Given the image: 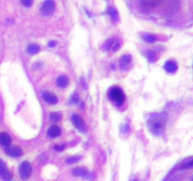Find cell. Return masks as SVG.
<instances>
[{
  "label": "cell",
  "mask_w": 193,
  "mask_h": 181,
  "mask_svg": "<svg viewBox=\"0 0 193 181\" xmlns=\"http://www.w3.org/2000/svg\"><path fill=\"white\" fill-rule=\"evenodd\" d=\"M167 120V116L164 113L154 114L149 120L150 129L155 134H159L165 128V124Z\"/></svg>",
  "instance_id": "1"
},
{
  "label": "cell",
  "mask_w": 193,
  "mask_h": 181,
  "mask_svg": "<svg viewBox=\"0 0 193 181\" xmlns=\"http://www.w3.org/2000/svg\"><path fill=\"white\" fill-rule=\"evenodd\" d=\"M109 98L115 102L117 106H121L125 100V95L121 88L113 87L109 90Z\"/></svg>",
  "instance_id": "2"
},
{
  "label": "cell",
  "mask_w": 193,
  "mask_h": 181,
  "mask_svg": "<svg viewBox=\"0 0 193 181\" xmlns=\"http://www.w3.org/2000/svg\"><path fill=\"white\" fill-rule=\"evenodd\" d=\"M55 8L56 4L54 0H45L41 7V13L45 17L51 16L55 11Z\"/></svg>",
  "instance_id": "3"
},
{
  "label": "cell",
  "mask_w": 193,
  "mask_h": 181,
  "mask_svg": "<svg viewBox=\"0 0 193 181\" xmlns=\"http://www.w3.org/2000/svg\"><path fill=\"white\" fill-rule=\"evenodd\" d=\"M32 173V166L28 161H23L19 168V176L21 179L27 180Z\"/></svg>",
  "instance_id": "4"
},
{
  "label": "cell",
  "mask_w": 193,
  "mask_h": 181,
  "mask_svg": "<svg viewBox=\"0 0 193 181\" xmlns=\"http://www.w3.org/2000/svg\"><path fill=\"white\" fill-rule=\"evenodd\" d=\"M0 178L4 181H11L12 173L7 167L6 163L0 158Z\"/></svg>",
  "instance_id": "5"
},
{
  "label": "cell",
  "mask_w": 193,
  "mask_h": 181,
  "mask_svg": "<svg viewBox=\"0 0 193 181\" xmlns=\"http://www.w3.org/2000/svg\"><path fill=\"white\" fill-rule=\"evenodd\" d=\"M71 119H72V122L75 124V127L79 131H81V132L87 131V126H86L85 122L83 121V119L80 116H78L77 114H73L72 117H71Z\"/></svg>",
  "instance_id": "6"
},
{
  "label": "cell",
  "mask_w": 193,
  "mask_h": 181,
  "mask_svg": "<svg viewBox=\"0 0 193 181\" xmlns=\"http://www.w3.org/2000/svg\"><path fill=\"white\" fill-rule=\"evenodd\" d=\"M41 96H42V98H44V100L46 103L50 104V105H55V104H57L59 101L58 96L50 92H44L41 94Z\"/></svg>",
  "instance_id": "7"
},
{
  "label": "cell",
  "mask_w": 193,
  "mask_h": 181,
  "mask_svg": "<svg viewBox=\"0 0 193 181\" xmlns=\"http://www.w3.org/2000/svg\"><path fill=\"white\" fill-rule=\"evenodd\" d=\"M163 2V0H140V6L145 9H153L159 6Z\"/></svg>",
  "instance_id": "8"
},
{
  "label": "cell",
  "mask_w": 193,
  "mask_h": 181,
  "mask_svg": "<svg viewBox=\"0 0 193 181\" xmlns=\"http://www.w3.org/2000/svg\"><path fill=\"white\" fill-rule=\"evenodd\" d=\"M6 154L12 158H18L20 156H22L23 152H22V149L18 147V146H9V147H7L6 149Z\"/></svg>",
  "instance_id": "9"
},
{
  "label": "cell",
  "mask_w": 193,
  "mask_h": 181,
  "mask_svg": "<svg viewBox=\"0 0 193 181\" xmlns=\"http://www.w3.org/2000/svg\"><path fill=\"white\" fill-rule=\"evenodd\" d=\"M11 136L6 133V132H1L0 133V144L4 147H9L11 146Z\"/></svg>",
  "instance_id": "10"
},
{
  "label": "cell",
  "mask_w": 193,
  "mask_h": 181,
  "mask_svg": "<svg viewBox=\"0 0 193 181\" xmlns=\"http://www.w3.org/2000/svg\"><path fill=\"white\" fill-rule=\"evenodd\" d=\"M164 69H165L168 73L173 74L177 71L178 66H177V63L174 60H168L166 63L164 64Z\"/></svg>",
  "instance_id": "11"
},
{
  "label": "cell",
  "mask_w": 193,
  "mask_h": 181,
  "mask_svg": "<svg viewBox=\"0 0 193 181\" xmlns=\"http://www.w3.org/2000/svg\"><path fill=\"white\" fill-rule=\"evenodd\" d=\"M61 134V129L58 126H52L50 127L47 130V135L50 138H57Z\"/></svg>",
  "instance_id": "12"
},
{
  "label": "cell",
  "mask_w": 193,
  "mask_h": 181,
  "mask_svg": "<svg viewBox=\"0 0 193 181\" xmlns=\"http://www.w3.org/2000/svg\"><path fill=\"white\" fill-rule=\"evenodd\" d=\"M57 85L60 88H66L69 85V78L68 76L65 75H60L58 79H57Z\"/></svg>",
  "instance_id": "13"
},
{
  "label": "cell",
  "mask_w": 193,
  "mask_h": 181,
  "mask_svg": "<svg viewBox=\"0 0 193 181\" xmlns=\"http://www.w3.org/2000/svg\"><path fill=\"white\" fill-rule=\"evenodd\" d=\"M73 175L76 176H89V172L86 168H83V167H77V168H75L73 170Z\"/></svg>",
  "instance_id": "14"
},
{
  "label": "cell",
  "mask_w": 193,
  "mask_h": 181,
  "mask_svg": "<svg viewBox=\"0 0 193 181\" xmlns=\"http://www.w3.org/2000/svg\"><path fill=\"white\" fill-rule=\"evenodd\" d=\"M131 56L130 55H124L123 57L121 58V61H120V64L121 68H126L128 65L131 63Z\"/></svg>",
  "instance_id": "15"
},
{
  "label": "cell",
  "mask_w": 193,
  "mask_h": 181,
  "mask_svg": "<svg viewBox=\"0 0 193 181\" xmlns=\"http://www.w3.org/2000/svg\"><path fill=\"white\" fill-rule=\"evenodd\" d=\"M40 50H41V47L37 44H30L29 45L27 46V52H28V54H30V55L37 54V53L40 52Z\"/></svg>",
  "instance_id": "16"
},
{
  "label": "cell",
  "mask_w": 193,
  "mask_h": 181,
  "mask_svg": "<svg viewBox=\"0 0 193 181\" xmlns=\"http://www.w3.org/2000/svg\"><path fill=\"white\" fill-rule=\"evenodd\" d=\"M108 11H109V16L112 18L113 21H117L118 20V11H116V9H114L112 8V7H109V8L108 9Z\"/></svg>",
  "instance_id": "17"
},
{
  "label": "cell",
  "mask_w": 193,
  "mask_h": 181,
  "mask_svg": "<svg viewBox=\"0 0 193 181\" xmlns=\"http://www.w3.org/2000/svg\"><path fill=\"white\" fill-rule=\"evenodd\" d=\"M142 39L147 41V43H154V41H156V36L154 35V34H143Z\"/></svg>",
  "instance_id": "18"
},
{
  "label": "cell",
  "mask_w": 193,
  "mask_h": 181,
  "mask_svg": "<svg viewBox=\"0 0 193 181\" xmlns=\"http://www.w3.org/2000/svg\"><path fill=\"white\" fill-rule=\"evenodd\" d=\"M146 56H147V59L152 62L156 61V60H157V55L154 51H147Z\"/></svg>",
  "instance_id": "19"
},
{
  "label": "cell",
  "mask_w": 193,
  "mask_h": 181,
  "mask_svg": "<svg viewBox=\"0 0 193 181\" xmlns=\"http://www.w3.org/2000/svg\"><path fill=\"white\" fill-rule=\"evenodd\" d=\"M61 119V114L60 112H52L50 114V120L52 122H59Z\"/></svg>",
  "instance_id": "20"
},
{
  "label": "cell",
  "mask_w": 193,
  "mask_h": 181,
  "mask_svg": "<svg viewBox=\"0 0 193 181\" xmlns=\"http://www.w3.org/2000/svg\"><path fill=\"white\" fill-rule=\"evenodd\" d=\"M81 159V157L79 156H74V157H70L66 159V162L69 163V164H72V163H75V162H77L79 161Z\"/></svg>",
  "instance_id": "21"
},
{
  "label": "cell",
  "mask_w": 193,
  "mask_h": 181,
  "mask_svg": "<svg viewBox=\"0 0 193 181\" xmlns=\"http://www.w3.org/2000/svg\"><path fill=\"white\" fill-rule=\"evenodd\" d=\"M192 166H193L192 159H191V158H189L188 161H185V162L182 165L181 169H189V168H191Z\"/></svg>",
  "instance_id": "22"
},
{
  "label": "cell",
  "mask_w": 193,
  "mask_h": 181,
  "mask_svg": "<svg viewBox=\"0 0 193 181\" xmlns=\"http://www.w3.org/2000/svg\"><path fill=\"white\" fill-rule=\"evenodd\" d=\"M120 47H121V44L119 43V41H113V44H112V50L114 51V52H116L117 50H119L120 49Z\"/></svg>",
  "instance_id": "23"
},
{
  "label": "cell",
  "mask_w": 193,
  "mask_h": 181,
  "mask_svg": "<svg viewBox=\"0 0 193 181\" xmlns=\"http://www.w3.org/2000/svg\"><path fill=\"white\" fill-rule=\"evenodd\" d=\"M21 2H22V4L26 7H27V8H29V7L32 6L33 4V0H21Z\"/></svg>",
  "instance_id": "24"
},
{
  "label": "cell",
  "mask_w": 193,
  "mask_h": 181,
  "mask_svg": "<svg viewBox=\"0 0 193 181\" xmlns=\"http://www.w3.org/2000/svg\"><path fill=\"white\" fill-rule=\"evenodd\" d=\"M78 100H79V96H78V94L76 93H75L72 95V97H71V102H72V103H76V102H78Z\"/></svg>",
  "instance_id": "25"
},
{
  "label": "cell",
  "mask_w": 193,
  "mask_h": 181,
  "mask_svg": "<svg viewBox=\"0 0 193 181\" xmlns=\"http://www.w3.org/2000/svg\"><path fill=\"white\" fill-rule=\"evenodd\" d=\"M49 46H51V47H54L56 45V41H49V44H48Z\"/></svg>",
  "instance_id": "26"
},
{
  "label": "cell",
  "mask_w": 193,
  "mask_h": 181,
  "mask_svg": "<svg viewBox=\"0 0 193 181\" xmlns=\"http://www.w3.org/2000/svg\"><path fill=\"white\" fill-rule=\"evenodd\" d=\"M63 148H64V145H62V146H55V149L58 150V151H61Z\"/></svg>",
  "instance_id": "27"
},
{
  "label": "cell",
  "mask_w": 193,
  "mask_h": 181,
  "mask_svg": "<svg viewBox=\"0 0 193 181\" xmlns=\"http://www.w3.org/2000/svg\"><path fill=\"white\" fill-rule=\"evenodd\" d=\"M133 181H138V180H137V179H134Z\"/></svg>",
  "instance_id": "28"
}]
</instances>
